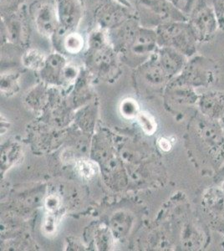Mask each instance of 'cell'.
<instances>
[{
	"instance_id": "obj_1",
	"label": "cell",
	"mask_w": 224,
	"mask_h": 251,
	"mask_svg": "<svg viewBox=\"0 0 224 251\" xmlns=\"http://www.w3.org/2000/svg\"><path fill=\"white\" fill-rule=\"evenodd\" d=\"M136 15L141 25L156 29L159 25L175 21H187L176 6L168 0H136Z\"/></svg>"
},
{
	"instance_id": "obj_2",
	"label": "cell",
	"mask_w": 224,
	"mask_h": 251,
	"mask_svg": "<svg viewBox=\"0 0 224 251\" xmlns=\"http://www.w3.org/2000/svg\"><path fill=\"white\" fill-rule=\"evenodd\" d=\"M159 47H170L183 54H190L198 39L189 21H175L159 25L156 29Z\"/></svg>"
},
{
	"instance_id": "obj_3",
	"label": "cell",
	"mask_w": 224,
	"mask_h": 251,
	"mask_svg": "<svg viewBox=\"0 0 224 251\" xmlns=\"http://www.w3.org/2000/svg\"><path fill=\"white\" fill-rule=\"evenodd\" d=\"M29 15L25 6L16 11L1 16V46L10 45L19 49H28L31 31Z\"/></svg>"
},
{
	"instance_id": "obj_4",
	"label": "cell",
	"mask_w": 224,
	"mask_h": 251,
	"mask_svg": "<svg viewBox=\"0 0 224 251\" xmlns=\"http://www.w3.org/2000/svg\"><path fill=\"white\" fill-rule=\"evenodd\" d=\"M28 12L36 31L51 41L60 29L55 0H36L29 4Z\"/></svg>"
},
{
	"instance_id": "obj_5",
	"label": "cell",
	"mask_w": 224,
	"mask_h": 251,
	"mask_svg": "<svg viewBox=\"0 0 224 251\" xmlns=\"http://www.w3.org/2000/svg\"><path fill=\"white\" fill-rule=\"evenodd\" d=\"M136 15V11L119 0H100L94 10L97 25L105 30H111Z\"/></svg>"
},
{
	"instance_id": "obj_6",
	"label": "cell",
	"mask_w": 224,
	"mask_h": 251,
	"mask_svg": "<svg viewBox=\"0 0 224 251\" xmlns=\"http://www.w3.org/2000/svg\"><path fill=\"white\" fill-rule=\"evenodd\" d=\"M156 29L141 25L136 36L122 54L137 58H150L158 50Z\"/></svg>"
},
{
	"instance_id": "obj_7",
	"label": "cell",
	"mask_w": 224,
	"mask_h": 251,
	"mask_svg": "<svg viewBox=\"0 0 224 251\" xmlns=\"http://www.w3.org/2000/svg\"><path fill=\"white\" fill-rule=\"evenodd\" d=\"M217 20L215 11L206 3L199 1L188 18L198 40L208 37L216 31Z\"/></svg>"
},
{
	"instance_id": "obj_8",
	"label": "cell",
	"mask_w": 224,
	"mask_h": 251,
	"mask_svg": "<svg viewBox=\"0 0 224 251\" xmlns=\"http://www.w3.org/2000/svg\"><path fill=\"white\" fill-rule=\"evenodd\" d=\"M55 4L60 31L77 30L84 16L82 0H55Z\"/></svg>"
},
{
	"instance_id": "obj_9",
	"label": "cell",
	"mask_w": 224,
	"mask_h": 251,
	"mask_svg": "<svg viewBox=\"0 0 224 251\" xmlns=\"http://www.w3.org/2000/svg\"><path fill=\"white\" fill-rule=\"evenodd\" d=\"M140 27L139 20L135 15L117 28L107 30L110 41L118 54H122L127 48Z\"/></svg>"
},
{
	"instance_id": "obj_10",
	"label": "cell",
	"mask_w": 224,
	"mask_h": 251,
	"mask_svg": "<svg viewBox=\"0 0 224 251\" xmlns=\"http://www.w3.org/2000/svg\"><path fill=\"white\" fill-rule=\"evenodd\" d=\"M51 42L57 51L69 54H79L86 47V40L77 30L63 32L59 29Z\"/></svg>"
},
{
	"instance_id": "obj_11",
	"label": "cell",
	"mask_w": 224,
	"mask_h": 251,
	"mask_svg": "<svg viewBox=\"0 0 224 251\" xmlns=\"http://www.w3.org/2000/svg\"><path fill=\"white\" fill-rule=\"evenodd\" d=\"M47 56L44 52L38 49L30 48L25 50L21 55V62L25 68L33 71H41L46 65Z\"/></svg>"
},
{
	"instance_id": "obj_12",
	"label": "cell",
	"mask_w": 224,
	"mask_h": 251,
	"mask_svg": "<svg viewBox=\"0 0 224 251\" xmlns=\"http://www.w3.org/2000/svg\"><path fill=\"white\" fill-rule=\"evenodd\" d=\"M97 166L91 160L80 159L75 165V170L80 177L85 179H91L97 173Z\"/></svg>"
},
{
	"instance_id": "obj_13",
	"label": "cell",
	"mask_w": 224,
	"mask_h": 251,
	"mask_svg": "<svg viewBox=\"0 0 224 251\" xmlns=\"http://www.w3.org/2000/svg\"><path fill=\"white\" fill-rule=\"evenodd\" d=\"M136 118L142 128L143 129V131H145L147 134L152 135L156 131V121L150 113L142 111L137 115Z\"/></svg>"
},
{
	"instance_id": "obj_14",
	"label": "cell",
	"mask_w": 224,
	"mask_h": 251,
	"mask_svg": "<svg viewBox=\"0 0 224 251\" xmlns=\"http://www.w3.org/2000/svg\"><path fill=\"white\" fill-rule=\"evenodd\" d=\"M121 112L126 118H133L137 117L138 113V104L136 100L131 98H127L122 101L121 104Z\"/></svg>"
},
{
	"instance_id": "obj_15",
	"label": "cell",
	"mask_w": 224,
	"mask_h": 251,
	"mask_svg": "<svg viewBox=\"0 0 224 251\" xmlns=\"http://www.w3.org/2000/svg\"><path fill=\"white\" fill-rule=\"evenodd\" d=\"M25 0H1V16L16 11L24 5Z\"/></svg>"
},
{
	"instance_id": "obj_16",
	"label": "cell",
	"mask_w": 224,
	"mask_h": 251,
	"mask_svg": "<svg viewBox=\"0 0 224 251\" xmlns=\"http://www.w3.org/2000/svg\"><path fill=\"white\" fill-rule=\"evenodd\" d=\"M214 11L220 21H224V0H214Z\"/></svg>"
},
{
	"instance_id": "obj_17",
	"label": "cell",
	"mask_w": 224,
	"mask_h": 251,
	"mask_svg": "<svg viewBox=\"0 0 224 251\" xmlns=\"http://www.w3.org/2000/svg\"><path fill=\"white\" fill-rule=\"evenodd\" d=\"M158 145L162 150L165 151H170L171 149H172V145H171V143L168 139H166V138H160L158 141Z\"/></svg>"
},
{
	"instance_id": "obj_18",
	"label": "cell",
	"mask_w": 224,
	"mask_h": 251,
	"mask_svg": "<svg viewBox=\"0 0 224 251\" xmlns=\"http://www.w3.org/2000/svg\"><path fill=\"white\" fill-rule=\"evenodd\" d=\"M168 1L171 2L172 3H173L174 5L176 6V0H168Z\"/></svg>"
}]
</instances>
